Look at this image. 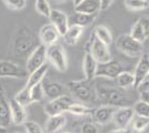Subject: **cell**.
I'll use <instances>...</instances> for the list:
<instances>
[{
    "label": "cell",
    "mask_w": 149,
    "mask_h": 133,
    "mask_svg": "<svg viewBox=\"0 0 149 133\" xmlns=\"http://www.w3.org/2000/svg\"><path fill=\"white\" fill-rule=\"evenodd\" d=\"M97 99L105 105H110L115 108L129 107L130 100L126 96L124 90L120 88L107 87V85H97Z\"/></svg>",
    "instance_id": "obj_2"
},
{
    "label": "cell",
    "mask_w": 149,
    "mask_h": 133,
    "mask_svg": "<svg viewBox=\"0 0 149 133\" xmlns=\"http://www.w3.org/2000/svg\"><path fill=\"white\" fill-rule=\"evenodd\" d=\"M96 19V14H86V13L74 12V14L71 17V25H76L86 28L87 25L93 23Z\"/></svg>",
    "instance_id": "obj_26"
},
{
    "label": "cell",
    "mask_w": 149,
    "mask_h": 133,
    "mask_svg": "<svg viewBox=\"0 0 149 133\" xmlns=\"http://www.w3.org/2000/svg\"><path fill=\"white\" fill-rule=\"evenodd\" d=\"M48 64L45 63L44 65H41L40 68L36 69L35 71H32L31 73H29V76H28V80H27V84L26 87L30 89L32 88L33 85H36L38 83H41L44 81V79L47 76V72H48Z\"/></svg>",
    "instance_id": "obj_22"
},
{
    "label": "cell",
    "mask_w": 149,
    "mask_h": 133,
    "mask_svg": "<svg viewBox=\"0 0 149 133\" xmlns=\"http://www.w3.org/2000/svg\"><path fill=\"white\" fill-rule=\"evenodd\" d=\"M49 20L50 23L56 28L57 31L59 32L60 37H62L66 33V31L68 30L69 25H70L67 13H65L61 10H58V9H52L51 10Z\"/></svg>",
    "instance_id": "obj_13"
},
{
    "label": "cell",
    "mask_w": 149,
    "mask_h": 133,
    "mask_svg": "<svg viewBox=\"0 0 149 133\" xmlns=\"http://www.w3.org/2000/svg\"><path fill=\"white\" fill-rule=\"evenodd\" d=\"M140 21V23L143 25V29L146 34V38H149V17H141L140 19H138Z\"/></svg>",
    "instance_id": "obj_38"
},
{
    "label": "cell",
    "mask_w": 149,
    "mask_h": 133,
    "mask_svg": "<svg viewBox=\"0 0 149 133\" xmlns=\"http://www.w3.org/2000/svg\"><path fill=\"white\" fill-rule=\"evenodd\" d=\"M66 87L77 100L84 102V103L96 102L98 100L96 87L93 85V81H89L86 79L72 80V81L67 82Z\"/></svg>",
    "instance_id": "obj_3"
},
{
    "label": "cell",
    "mask_w": 149,
    "mask_h": 133,
    "mask_svg": "<svg viewBox=\"0 0 149 133\" xmlns=\"http://www.w3.org/2000/svg\"><path fill=\"white\" fill-rule=\"evenodd\" d=\"M139 100L149 104V91H139Z\"/></svg>",
    "instance_id": "obj_41"
},
{
    "label": "cell",
    "mask_w": 149,
    "mask_h": 133,
    "mask_svg": "<svg viewBox=\"0 0 149 133\" xmlns=\"http://www.w3.org/2000/svg\"><path fill=\"white\" fill-rule=\"evenodd\" d=\"M116 48L129 58H139L143 53V43L137 41L130 34H120L116 39Z\"/></svg>",
    "instance_id": "obj_5"
},
{
    "label": "cell",
    "mask_w": 149,
    "mask_h": 133,
    "mask_svg": "<svg viewBox=\"0 0 149 133\" xmlns=\"http://www.w3.org/2000/svg\"><path fill=\"white\" fill-rule=\"evenodd\" d=\"M97 65H98V62L96 61V59L89 52H86L82 61V70H84V76L86 80L93 81V79L96 78Z\"/></svg>",
    "instance_id": "obj_19"
},
{
    "label": "cell",
    "mask_w": 149,
    "mask_h": 133,
    "mask_svg": "<svg viewBox=\"0 0 149 133\" xmlns=\"http://www.w3.org/2000/svg\"><path fill=\"white\" fill-rule=\"evenodd\" d=\"M149 127V118L135 114L131 121V130L137 133H141Z\"/></svg>",
    "instance_id": "obj_28"
},
{
    "label": "cell",
    "mask_w": 149,
    "mask_h": 133,
    "mask_svg": "<svg viewBox=\"0 0 149 133\" xmlns=\"http://www.w3.org/2000/svg\"><path fill=\"white\" fill-rule=\"evenodd\" d=\"M28 76L26 68L10 60H0V78L25 79Z\"/></svg>",
    "instance_id": "obj_9"
},
{
    "label": "cell",
    "mask_w": 149,
    "mask_h": 133,
    "mask_svg": "<svg viewBox=\"0 0 149 133\" xmlns=\"http://www.w3.org/2000/svg\"><path fill=\"white\" fill-rule=\"evenodd\" d=\"M7 8L11 10H21L26 7V0H2Z\"/></svg>",
    "instance_id": "obj_35"
},
{
    "label": "cell",
    "mask_w": 149,
    "mask_h": 133,
    "mask_svg": "<svg viewBox=\"0 0 149 133\" xmlns=\"http://www.w3.org/2000/svg\"><path fill=\"white\" fill-rule=\"evenodd\" d=\"M84 29L82 27L76 25H70L68 28V30L66 31V33L62 36V38L65 40V42L69 45H74L78 42V40L80 39V37L84 33Z\"/></svg>",
    "instance_id": "obj_23"
},
{
    "label": "cell",
    "mask_w": 149,
    "mask_h": 133,
    "mask_svg": "<svg viewBox=\"0 0 149 133\" xmlns=\"http://www.w3.org/2000/svg\"><path fill=\"white\" fill-rule=\"evenodd\" d=\"M62 133H71V132H62Z\"/></svg>",
    "instance_id": "obj_46"
},
{
    "label": "cell",
    "mask_w": 149,
    "mask_h": 133,
    "mask_svg": "<svg viewBox=\"0 0 149 133\" xmlns=\"http://www.w3.org/2000/svg\"><path fill=\"white\" fill-rule=\"evenodd\" d=\"M136 90H138V91H149V80L148 79L143 80V82L137 87Z\"/></svg>",
    "instance_id": "obj_40"
},
{
    "label": "cell",
    "mask_w": 149,
    "mask_h": 133,
    "mask_svg": "<svg viewBox=\"0 0 149 133\" xmlns=\"http://www.w3.org/2000/svg\"><path fill=\"white\" fill-rule=\"evenodd\" d=\"M134 76H135V88L134 89H137V87L143 80H146L149 76V52H143L139 57V60L135 68Z\"/></svg>",
    "instance_id": "obj_12"
},
{
    "label": "cell",
    "mask_w": 149,
    "mask_h": 133,
    "mask_svg": "<svg viewBox=\"0 0 149 133\" xmlns=\"http://www.w3.org/2000/svg\"><path fill=\"white\" fill-rule=\"evenodd\" d=\"M124 71L123 65L116 60H109L104 63H98L97 65V71H96V76L99 78H106L110 80H116L117 76Z\"/></svg>",
    "instance_id": "obj_10"
},
{
    "label": "cell",
    "mask_w": 149,
    "mask_h": 133,
    "mask_svg": "<svg viewBox=\"0 0 149 133\" xmlns=\"http://www.w3.org/2000/svg\"><path fill=\"white\" fill-rule=\"evenodd\" d=\"M117 108L110 107V105H100L99 108H95L93 112V118L96 124L100 125H106L108 123H110L113 118V114L116 112Z\"/></svg>",
    "instance_id": "obj_14"
},
{
    "label": "cell",
    "mask_w": 149,
    "mask_h": 133,
    "mask_svg": "<svg viewBox=\"0 0 149 133\" xmlns=\"http://www.w3.org/2000/svg\"><path fill=\"white\" fill-rule=\"evenodd\" d=\"M109 133H132V130L128 129V127H126V129H115Z\"/></svg>",
    "instance_id": "obj_42"
},
{
    "label": "cell",
    "mask_w": 149,
    "mask_h": 133,
    "mask_svg": "<svg viewBox=\"0 0 149 133\" xmlns=\"http://www.w3.org/2000/svg\"><path fill=\"white\" fill-rule=\"evenodd\" d=\"M42 87H44L45 95L47 98H49L50 100H54L56 98H59L63 94H67L65 91L67 87H63L62 84L56 81H51L45 78L42 81Z\"/></svg>",
    "instance_id": "obj_16"
},
{
    "label": "cell",
    "mask_w": 149,
    "mask_h": 133,
    "mask_svg": "<svg viewBox=\"0 0 149 133\" xmlns=\"http://www.w3.org/2000/svg\"><path fill=\"white\" fill-rule=\"evenodd\" d=\"M38 37L40 40V43L46 45V47H50V45L58 42V40L60 38V34L54 25L51 23H48V25H45L40 28Z\"/></svg>",
    "instance_id": "obj_15"
},
{
    "label": "cell",
    "mask_w": 149,
    "mask_h": 133,
    "mask_svg": "<svg viewBox=\"0 0 149 133\" xmlns=\"http://www.w3.org/2000/svg\"><path fill=\"white\" fill-rule=\"evenodd\" d=\"M11 114H10V105L9 100L7 99L3 90L0 88V125L8 127L11 123Z\"/></svg>",
    "instance_id": "obj_18"
},
{
    "label": "cell",
    "mask_w": 149,
    "mask_h": 133,
    "mask_svg": "<svg viewBox=\"0 0 149 133\" xmlns=\"http://www.w3.org/2000/svg\"><path fill=\"white\" fill-rule=\"evenodd\" d=\"M148 52H149V51H148Z\"/></svg>",
    "instance_id": "obj_49"
},
{
    "label": "cell",
    "mask_w": 149,
    "mask_h": 133,
    "mask_svg": "<svg viewBox=\"0 0 149 133\" xmlns=\"http://www.w3.org/2000/svg\"><path fill=\"white\" fill-rule=\"evenodd\" d=\"M146 133H149V127H148V131H147V132H146Z\"/></svg>",
    "instance_id": "obj_45"
},
{
    "label": "cell",
    "mask_w": 149,
    "mask_h": 133,
    "mask_svg": "<svg viewBox=\"0 0 149 133\" xmlns=\"http://www.w3.org/2000/svg\"><path fill=\"white\" fill-rule=\"evenodd\" d=\"M47 59L59 72H66L68 69V58L61 44L55 43L47 47Z\"/></svg>",
    "instance_id": "obj_6"
},
{
    "label": "cell",
    "mask_w": 149,
    "mask_h": 133,
    "mask_svg": "<svg viewBox=\"0 0 149 133\" xmlns=\"http://www.w3.org/2000/svg\"><path fill=\"white\" fill-rule=\"evenodd\" d=\"M74 99L69 94H63L59 98H56L54 100H50L45 105V113L48 116L57 115V114H63L65 112H68L69 107L74 103Z\"/></svg>",
    "instance_id": "obj_7"
},
{
    "label": "cell",
    "mask_w": 149,
    "mask_h": 133,
    "mask_svg": "<svg viewBox=\"0 0 149 133\" xmlns=\"http://www.w3.org/2000/svg\"><path fill=\"white\" fill-rule=\"evenodd\" d=\"M66 124H67V118L65 114L51 115L46 122L45 131L47 133H57L66 127Z\"/></svg>",
    "instance_id": "obj_20"
},
{
    "label": "cell",
    "mask_w": 149,
    "mask_h": 133,
    "mask_svg": "<svg viewBox=\"0 0 149 133\" xmlns=\"http://www.w3.org/2000/svg\"><path fill=\"white\" fill-rule=\"evenodd\" d=\"M9 105H10V114H11V121L17 125H24L27 122V111L26 108L19 104L15 99L9 100Z\"/></svg>",
    "instance_id": "obj_17"
},
{
    "label": "cell",
    "mask_w": 149,
    "mask_h": 133,
    "mask_svg": "<svg viewBox=\"0 0 149 133\" xmlns=\"http://www.w3.org/2000/svg\"><path fill=\"white\" fill-rule=\"evenodd\" d=\"M95 108H89L84 103H78V102H74L68 109V112L74 115H78V116H85V115H91L93 112Z\"/></svg>",
    "instance_id": "obj_27"
},
{
    "label": "cell",
    "mask_w": 149,
    "mask_h": 133,
    "mask_svg": "<svg viewBox=\"0 0 149 133\" xmlns=\"http://www.w3.org/2000/svg\"><path fill=\"white\" fill-rule=\"evenodd\" d=\"M24 127H25L27 133H45L42 127L33 121H27L24 124Z\"/></svg>",
    "instance_id": "obj_36"
},
{
    "label": "cell",
    "mask_w": 149,
    "mask_h": 133,
    "mask_svg": "<svg viewBox=\"0 0 149 133\" xmlns=\"http://www.w3.org/2000/svg\"><path fill=\"white\" fill-rule=\"evenodd\" d=\"M134 115H135V111L131 107L117 108L112 118V122L116 129H126L131 123Z\"/></svg>",
    "instance_id": "obj_11"
},
{
    "label": "cell",
    "mask_w": 149,
    "mask_h": 133,
    "mask_svg": "<svg viewBox=\"0 0 149 133\" xmlns=\"http://www.w3.org/2000/svg\"><path fill=\"white\" fill-rule=\"evenodd\" d=\"M100 2V11H105L107 9H109L112 5L113 0H99Z\"/></svg>",
    "instance_id": "obj_39"
},
{
    "label": "cell",
    "mask_w": 149,
    "mask_h": 133,
    "mask_svg": "<svg viewBox=\"0 0 149 133\" xmlns=\"http://www.w3.org/2000/svg\"><path fill=\"white\" fill-rule=\"evenodd\" d=\"M38 44L36 43V37L28 25L20 27L13 38V51L16 57L29 56L30 52Z\"/></svg>",
    "instance_id": "obj_1"
},
{
    "label": "cell",
    "mask_w": 149,
    "mask_h": 133,
    "mask_svg": "<svg viewBox=\"0 0 149 133\" xmlns=\"http://www.w3.org/2000/svg\"><path fill=\"white\" fill-rule=\"evenodd\" d=\"M129 34H130L135 40L139 41V42H141V43L147 39L146 38V34H145V31H143V25H141V23H140L139 20H137L136 23L132 25L131 31Z\"/></svg>",
    "instance_id": "obj_31"
},
{
    "label": "cell",
    "mask_w": 149,
    "mask_h": 133,
    "mask_svg": "<svg viewBox=\"0 0 149 133\" xmlns=\"http://www.w3.org/2000/svg\"><path fill=\"white\" fill-rule=\"evenodd\" d=\"M100 11L99 0H82L77 6H74V12L86 14H98Z\"/></svg>",
    "instance_id": "obj_21"
},
{
    "label": "cell",
    "mask_w": 149,
    "mask_h": 133,
    "mask_svg": "<svg viewBox=\"0 0 149 133\" xmlns=\"http://www.w3.org/2000/svg\"><path fill=\"white\" fill-rule=\"evenodd\" d=\"M134 111H135V114H137V115L149 118V104L141 101V100H139V101H137L135 103Z\"/></svg>",
    "instance_id": "obj_34"
},
{
    "label": "cell",
    "mask_w": 149,
    "mask_h": 133,
    "mask_svg": "<svg viewBox=\"0 0 149 133\" xmlns=\"http://www.w3.org/2000/svg\"><path fill=\"white\" fill-rule=\"evenodd\" d=\"M59 1H65V0H59Z\"/></svg>",
    "instance_id": "obj_47"
},
{
    "label": "cell",
    "mask_w": 149,
    "mask_h": 133,
    "mask_svg": "<svg viewBox=\"0 0 149 133\" xmlns=\"http://www.w3.org/2000/svg\"><path fill=\"white\" fill-rule=\"evenodd\" d=\"M118 88L123 89V90H127V89L135 88V76L132 72L129 71H123L116 79Z\"/></svg>",
    "instance_id": "obj_24"
},
{
    "label": "cell",
    "mask_w": 149,
    "mask_h": 133,
    "mask_svg": "<svg viewBox=\"0 0 149 133\" xmlns=\"http://www.w3.org/2000/svg\"><path fill=\"white\" fill-rule=\"evenodd\" d=\"M0 133H8V130H7V127H1V125H0Z\"/></svg>",
    "instance_id": "obj_43"
},
{
    "label": "cell",
    "mask_w": 149,
    "mask_h": 133,
    "mask_svg": "<svg viewBox=\"0 0 149 133\" xmlns=\"http://www.w3.org/2000/svg\"><path fill=\"white\" fill-rule=\"evenodd\" d=\"M31 99L33 102H40L45 98V91L44 87H42V82L38 83L36 85H33L30 88Z\"/></svg>",
    "instance_id": "obj_33"
},
{
    "label": "cell",
    "mask_w": 149,
    "mask_h": 133,
    "mask_svg": "<svg viewBox=\"0 0 149 133\" xmlns=\"http://www.w3.org/2000/svg\"><path fill=\"white\" fill-rule=\"evenodd\" d=\"M86 52H89L98 63H104L111 60V54L109 51V45L100 41L96 37L93 31L90 33V37L86 43Z\"/></svg>",
    "instance_id": "obj_4"
},
{
    "label": "cell",
    "mask_w": 149,
    "mask_h": 133,
    "mask_svg": "<svg viewBox=\"0 0 149 133\" xmlns=\"http://www.w3.org/2000/svg\"><path fill=\"white\" fill-rule=\"evenodd\" d=\"M80 133H99V130L93 122H85L80 127Z\"/></svg>",
    "instance_id": "obj_37"
},
{
    "label": "cell",
    "mask_w": 149,
    "mask_h": 133,
    "mask_svg": "<svg viewBox=\"0 0 149 133\" xmlns=\"http://www.w3.org/2000/svg\"><path fill=\"white\" fill-rule=\"evenodd\" d=\"M93 31L96 34V37L99 39L100 41H102L104 43L107 44V45H110L112 43L113 37H112V33L108 27H106L104 25H98L95 27V29Z\"/></svg>",
    "instance_id": "obj_25"
},
{
    "label": "cell",
    "mask_w": 149,
    "mask_h": 133,
    "mask_svg": "<svg viewBox=\"0 0 149 133\" xmlns=\"http://www.w3.org/2000/svg\"><path fill=\"white\" fill-rule=\"evenodd\" d=\"M13 99L18 102L19 104H21L22 107H29L31 103H33L32 99H31V93H30V89L28 87H25L22 88L20 91H18L16 95L13 96Z\"/></svg>",
    "instance_id": "obj_29"
},
{
    "label": "cell",
    "mask_w": 149,
    "mask_h": 133,
    "mask_svg": "<svg viewBox=\"0 0 149 133\" xmlns=\"http://www.w3.org/2000/svg\"><path fill=\"white\" fill-rule=\"evenodd\" d=\"M147 79H148V80H149V76H148V78H147Z\"/></svg>",
    "instance_id": "obj_48"
},
{
    "label": "cell",
    "mask_w": 149,
    "mask_h": 133,
    "mask_svg": "<svg viewBox=\"0 0 149 133\" xmlns=\"http://www.w3.org/2000/svg\"><path fill=\"white\" fill-rule=\"evenodd\" d=\"M35 8H36L38 13H40L41 16H44L46 18H49L51 10H52L49 2H48V0H36Z\"/></svg>",
    "instance_id": "obj_32"
},
{
    "label": "cell",
    "mask_w": 149,
    "mask_h": 133,
    "mask_svg": "<svg viewBox=\"0 0 149 133\" xmlns=\"http://www.w3.org/2000/svg\"><path fill=\"white\" fill-rule=\"evenodd\" d=\"M125 7L130 11H143L149 8L148 0H124Z\"/></svg>",
    "instance_id": "obj_30"
},
{
    "label": "cell",
    "mask_w": 149,
    "mask_h": 133,
    "mask_svg": "<svg viewBox=\"0 0 149 133\" xmlns=\"http://www.w3.org/2000/svg\"><path fill=\"white\" fill-rule=\"evenodd\" d=\"M81 1H82V0H72V2H74V6H77V5H78L79 2H81Z\"/></svg>",
    "instance_id": "obj_44"
},
{
    "label": "cell",
    "mask_w": 149,
    "mask_h": 133,
    "mask_svg": "<svg viewBox=\"0 0 149 133\" xmlns=\"http://www.w3.org/2000/svg\"><path fill=\"white\" fill-rule=\"evenodd\" d=\"M46 60H47V47L39 43L33 50L31 51L30 54L27 58L25 68L28 72V74L38 68H40L41 65H44L46 63Z\"/></svg>",
    "instance_id": "obj_8"
}]
</instances>
